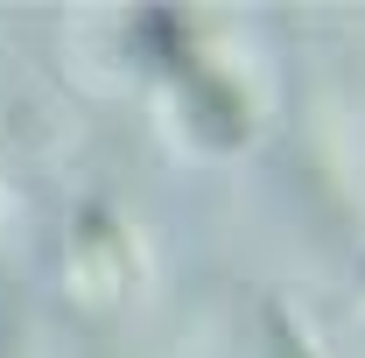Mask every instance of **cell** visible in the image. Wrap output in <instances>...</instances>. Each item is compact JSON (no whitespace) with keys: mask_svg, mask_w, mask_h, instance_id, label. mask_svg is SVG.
<instances>
[{"mask_svg":"<svg viewBox=\"0 0 365 358\" xmlns=\"http://www.w3.org/2000/svg\"><path fill=\"white\" fill-rule=\"evenodd\" d=\"M274 337H281V358H309V352H302V344H295V330H288L281 316H274Z\"/></svg>","mask_w":365,"mask_h":358,"instance_id":"obj_2","label":"cell"},{"mask_svg":"<svg viewBox=\"0 0 365 358\" xmlns=\"http://www.w3.org/2000/svg\"><path fill=\"white\" fill-rule=\"evenodd\" d=\"M78 288H85V302H113L120 288H127V246L113 239V225L98 218H78Z\"/></svg>","mask_w":365,"mask_h":358,"instance_id":"obj_1","label":"cell"}]
</instances>
